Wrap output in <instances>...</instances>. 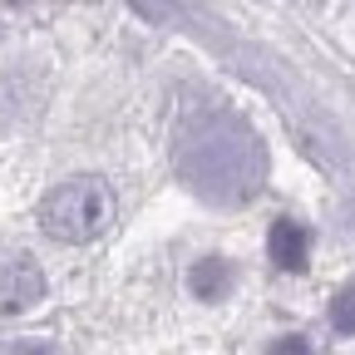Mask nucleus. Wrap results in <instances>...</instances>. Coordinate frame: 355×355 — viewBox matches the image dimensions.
<instances>
[{
  "label": "nucleus",
  "mask_w": 355,
  "mask_h": 355,
  "mask_svg": "<svg viewBox=\"0 0 355 355\" xmlns=\"http://www.w3.org/2000/svg\"><path fill=\"white\" fill-rule=\"evenodd\" d=\"M178 178L212 207H242L266 183V148L261 139L227 109H202L183 123L173 148Z\"/></svg>",
  "instance_id": "f257e3e1"
},
{
  "label": "nucleus",
  "mask_w": 355,
  "mask_h": 355,
  "mask_svg": "<svg viewBox=\"0 0 355 355\" xmlns=\"http://www.w3.org/2000/svg\"><path fill=\"white\" fill-rule=\"evenodd\" d=\"M114 188L94 173H79V178H64L60 188L44 193L40 202V227L50 232L55 242H69V247H84L114 227Z\"/></svg>",
  "instance_id": "f03ea898"
},
{
  "label": "nucleus",
  "mask_w": 355,
  "mask_h": 355,
  "mask_svg": "<svg viewBox=\"0 0 355 355\" xmlns=\"http://www.w3.org/2000/svg\"><path fill=\"white\" fill-rule=\"evenodd\" d=\"M266 247H272V261L282 266V272H301L306 257H311V232L301 227V222L282 217V222H272V237H266Z\"/></svg>",
  "instance_id": "20e7f679"
},
{
  "label": "nucleus",
  "mask_w": 355,
  "mask_h": 355,
  "mask_svg": "<svg viewBox=\"0 0 355 355\" xmlns=\"http://www.w3.org/2000/svg\"><path fill=\"white\" fill-rule=\"evenodd\" d=\"M0 355H64L55 340H40V336H20V340H6Z\"/></svg>",
  "instance_id": "0eeeda50"
},
{
  "label": "nucleus",
  "mask_w": 355,
  "mask_h": 355,
  "mask_svg": "<svg viewBox=\"0 0 355 355\" xmlns=\"http://www.w3.org/2000/svg\"><path fill=\"white\" fill-rule=\"evenodd\" d=\"M331 326L340 336H355V286H345L336 301H331Z\"/></svg>",
  "instance_id": "423d86ee"
},
{
  "label": "nucleus",
  "mask_w": 355,
  "mask_h": 355,
  "mask_svg": "<svg viewBox=\"0 0 355 355\" xmlns=\"http://www.w3.org/2000/svg\"><path fill=\"white\" fill-rule=\"evenodd\" d=\"M44 301V272L25 247H0V316H20V311Z\"/></svg>",
  "instance_id": "7ed1b4c3"
},
{
  "label": "nucleus",
  "mask_w": 355,
  "mask_h": 355,
  "mask_svg": "<svg viewBox=\"0 0 355 355\" xmlns=\"http://www.w3.org/2000/svg\"><path fill=\"white\" fill-rule=\"evenodd\" d=\"M266 355H311V345L301 340V336H282L272 350H266Z\"/></svg>",
  "instance_id": "6e6552de"
},
{
  "label": "nucleus",
  "mask_w": 355,
  "mask_h": 355,
  "mask_svg": "<svg viewBox=\"0 0 355 355\" xmlns=\"http://www.w3.org/2000/svg\"><path fill=\"white\" fill-rule=\"evenodd\" d=\"M188 286H193L198 301H222V296L232 291V266L222 261V257H202L193 272H188Z\"/></svg>",
  "instance_id": "39448f33"
}]
</instances>
